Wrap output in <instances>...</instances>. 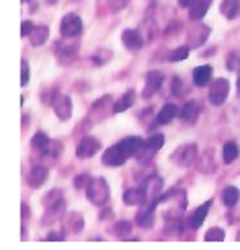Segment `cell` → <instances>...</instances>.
Listing matches in <instances>:
<instances>
[{
    "label": "cell",
    "instance_id": "6da1fadb",
    "mask_svg": "<svg viewBox=\"0 0 240 250\" xmlns=\"http://www.w3.org/2000/svg\"><path fill=\"white\" fill-rule=\"evenodd\" d=\"M142 140L140 138H125L119 144L111 146V148L103 154V162L107 166H121L128 162V158H131L133 154H138L142 148Z\"/></svg>",
    "mask_w": 240,
    "mask_h": 250
},
{
    "label": "cell",
    "instance_id": "7a4b0ae2",
    "mask_svg": "<svg viewBox=\"0 0 240 250\" xmlns=\"http://www.w3.org/2000/svg\"><path fill=\"white\" fill-rule=\"evenodd\" d=\"M87 197L90 203L95 205H105L109 199V185L105 179H92L87 187Z\"/></svg>",
    "mask_w": 240,
    "mask_h": 250
},
{
    "label": "cell",
    "instance_id": "3957f363",
    "mask_svg": "<svg viewBox=\"0 0 240 250\" xmlns=\"http://www.w3.org/2000/svg\"><path fill=\"white\" fill-rule=\"evenodd\" d=\"M162 187H164V183L160 176H148V181L142 187V191L146 195V205L148 207H154L162 199Z\"/></svg>",
    "mask_w": 240,
    "mask_h": 250
},
{
    "label": "cell",
    "instance_id": "277c9868",
    "mask_svg": "<svg viewBox=\"0 0 240 250\" xmlns=\"http://www.w3.org/2000/svg\"><path fill=\"white\" fill-rule=\"evenodd\" d=\"M197 146L195 144H185L181 146V148H176L173 154H171V158L175 164H181V166H191L195 160H197Z\"/></svg>",
    "mask_w": 240,
    "mask_h": 250
},
{
    "label": "cell",
    "instance_id": "5b68a950",
    "mask_svg": "<svg viewBox=\"0 0 240 250\" xmlns=\"http://www.w3.org/2000/svg\"><path fill=\"white\" fill-rule=\"evenodd\" d=\"M62 35H64L66 39L70 37H78L82 33V19L78 15H66L64 19H62Z\"/></svg>",
    "mask_w": 240,
    "mask_h": 250
},
{
    "label": "cell",
    "instance_id": "8992f818",
    "mask_svg": "<svg viewBox=\"0 0 240 250\" xmlns=\"http://www.w3.org/2000/svg\"><path fill=\"white\" fill-rule=\"evenodd\" d=\"M228 92H230V84H228V80L218 78V80H214V84L210 88V101L214 103V105H222V103L228 99Z\"/></svg>",
    "mask_w": 240,
    "mask_h": 250
},
{
    "label": "cell",
    "instance_id": "52a82bcc",
    "mask_svg": "<svg viewBox=\"0 0 240 250\" xmlns=\"http://www.w3.org/2000/svg\"><path fill=\"white\" fill-rule=\"evenodd\" d=\"M51 105H54V111H56V115L58 119L62 121H68L72 117V101L64 95H56V99L51 101Z\"/></svg>",
    "mask_w": 240,
    "mask_h": 250
},
{
    "label": "cell",
    "instance_id": "ba28073f",
    "mask_svg": "<svg viewBox=\"0 0 240 250\" xmlns=\"http://www.w3.org/2000/svg\"><path fill=\"white\" fill-rule=\"evenodd\" d=\"M101 150V142L95 140V138H85L80 140L78 148H76V156L78 158H92L97 152Z\"/></svg>",
    "mask_w": 240,
    "mask_h": 250
},
{
    "label": "cell",
    "instance_id": "9c48e42d",
    "mask_svg": "<svg viewBox=\"0 0 240 250\" xmlns=\"http://www.w3.org/2000/svg\"><path fill=\"white\" fill-rule=\"evenodd\" d=\"M207 37H210V27L197 25L189 31V35H187V43H189V47H199L207 41Z\"/></svg>",
    "mask_w": 240,
    "mask_h": 250
},
{
    "label": "cell",
    "instance_id": "30bf717a",
    "mask_svg": "<svg viewBox=\"0 0 240 250\" xmlns=\"http://www.w3.org/2000/svg\"><path fill=\"white\" fill-rule=\"evenodd\" d=\"M162 144H164V135H160V133H156V135H152V138L148 140V142H144L142 144V148H140V160H146L148 156H152L154 152H158L160 148H162Z\"/></svg>",
    "mask_w": 240,
    "mask_h": 250
},
{
    "label": "cell",
    "instance_id": "8fae6325",
    "mask_svg": "<svg viewBox=\"0 0 240 250\" xmlns=\"http://www.w3.org/2000/svg\"><path fill=\"white\" fill-rule=\"evenodd\" d=\"M121 41H123L125 49H130V51H138V49H142V45H144V39H142V35H140V31H135V29L123 31Z\"/></svg>",
    "mask_w": 240,
    "mask_h": 250
},
{
    "label": "cell",
    "instance_id": "7c38bea8",
    "mask_svg": "<svg viewBox=\"0 0 240 250\" xmlns=\"http://www.w3.org/2000/svg\"><path fill=\"white\" fill-rule=\"evenodd\" d=\"M162 74H158V72H152V74H148V78H146V86H144V97L148 99L152 95H156V92L160 90L162 86Z\"/></svg>",
    "mask_w": 240,
    "mask_h": 250
},
{
    "label": "cell",
    "instance_id": "4fadbf2b",
    "mask_svg": "<svg viewBox=\"0 0 240 250\" xmlns=\"http://www.w3.org/2000/svg\"><path fill=\"white\" fill-rule=\"evenodd\" d=\"M212 4V0H193V4L189 6V17L191 21H199L205 17L207 13V8H210Z\"/></svg>",
    "mask_w": 240,
    "mask_h": 250
},
{
    "label": "cell",
    "instance_id": "5bb4252c",
    "mask_svg": "<svg viewBox=\"0 0 240 250\" xmlns=\"http://www.w3.org/2000/svg\"><path fill=\"white\" fill-rule=\"evenodd\" d=\"M220 10L226 19H238L240 17V0H222Z\"/></svg>",
    "mask_w": 240,
    "mask_h": 250
},
{
    "label": "cell",
    "instance_id": "9a60e30c",
    "mask_svg": "<svg viewBox=\"0 0 240 250\" xmlns=\"http://www.w3.org/2000/svg\"><path fill=\"white\" fill-rule=\"evenodd\" d=\"M47 37H49V29H47L45 25H35L33 33L29 35V39H31V45H33V47L44 45L45 41H47Z\"/></svg>",
    "mask_w": 240,
    "mask_h": 250
},
{
    "label": "cell",
    "instance_id": "2e32d148",
    "mask_svg": "<svg viewBox=\"0 0 240 250\" xmlns=\"http://www.w3.org/2000/svg\"><path fill=\"white\" fill-rule=\"evenodd\" d=\"M125 205H146V195L142 189H128L123 193Z\"/></svg>",
    "mask_w": 240,
    "mask_h": 250
},
{
    "label": "cell",
    "instance_id": "e0dca14e",
    "mask_svg": "<svg viewBox=\"0 0 240 250\" xmlns=\"http://www.w3.org/2000/svg\"><path fill=\"white\" fill-rule=\"evenodd\" d=\"M197 117H199V105H197L195 101L185 103V107L181 109V119L187 123H193V121H197Z\"/></svg>",
    "mask_w": 240,
    "mask_h": 250
},
{
    "label": "cell",
    "instance_id": "ac0fdd59",
    "mask_svg": "<svg viewBox=\"0 0 240 250\" xmlns=\"http://www.w3.org/2000/svg\"><path fill=\"white\" fill-rule=\"evenodd\" d=\"M176 115H179V109H176L175 105H164L158 113V117H156V125H166L171 123Z\"/></svg>",
    "mask_w": 240,
    "mask_h": 250
},
{
    "label": "cell",
    "instance_id": "d6986e66",
    "mask_svg": "<svg viewBox=\"0 0 240 250\" xmlns=\"http://www.w3.org/2000/svg\"><path fill=\"white\" fill-rule=\"evenodd\" d=\"M212 78V68L210 66H197L193 70V82L197 86H205Z\"/></svg>",
    "mask_w": 240,
    "mask_h": 250
},
{
    "label": "cell",
    "instance_id": "ffe728a7",
    "mask_svg": "<svg viewBox=\"0 0 240 250\" xmlns=\"http://www.w3.org/2000/svg\"><path fill=\"white\" fill-rule=\"evenodd\" d=\"M207 211H210V203H203L201 207H197V209L193 211V215L189 217V226L193 228V230H197V228H199V226L203 224Z\"/></svg>",
    "mask_w": 240,
    "mask_h": 250
},
{
    "label": "cell",
    "instance_id": "44dd1931",
    "mask_svg": "<svg viewBox=\"0 0 240 250\" xmlns=\"http://www.w3.org/2000/svg\"><path fill=\"white\" fill-rule=\"evenodd\" d=\"M45 179H47V170L44 166H35V168L29 172V185L31 187H41L45 183Z\"/></svg>",
    "mask_w": 240,
    "mask_h": 250
},
{
    "label": "cell",
    "instance_id": "7402d4cb",
    "mask_svg": "<svg viewBox=\"0 0 240 250\" xmlns=\"http://www.w3.org/2000/svg\"><path fill=\"white\" fill-rule=\"evenodd\" d=\"M133 101H135L133 90H128V92H125V95H123L119 101L113 103V111H115V113H123L125 109H130V107L133 105Z\"/></svg>",
    "mask_w": 240,
    "mask_h": 250
},
{
    "label": "cell",
    "instance_id": "603a6c76",
    "mask_svg": "<svg viewBox=\"0 0 240 250\" xmlns=\"http://www.w3.org/2000/svg\"><path fill=\"white\" fill-rule=\"evenodd\" d=\"M135 224H138L140 228H152L154 224V211L152 207H144V209L135 215Z\"/></svg>",
    "mask_w": 240,
    "mask_h": 250
},
{
    "label": "cell",
    "instance_id": "cb8c5ba5",
    "mask_svg": "<svg viewBox=\"0 0 240 250\" xmlns=\"http://www.w3.org/2000/svg\"><path fill=\"white\" fill-rule=\"evenodd\" d=\"M238 199H240V193H238L236 187H228V189H224L222 201H224L226 207H234V205L238 203Z\"/></svg>",
    "mask_w": 240,
    "mask_h": 250
},
{
    "label": "cell",
    "instance_id": "d4e9b609",
    "mask_svg": "<svg viewBox=\"0 0 240 250\" xmlns=\"http://www.w3.org/2000/svg\"><path fill=\"white\" fill-rule=\"evenodd\" d=\"M236 158H238V146L234 142H228L224 146V162L226 164H232Z\"/></svg>",
    "mask_w": 240,
    "mask_h": 250
},
{
    "label": "cell",
    "instance_id": "484cf974",
    "mask_svg": "<svg viewBox=\"0 0 240 250\" xmlns=\"http://www.w3.org/2000/svg\"><path fill=\"white\" fill-rule=\"evenodd\" d=\"M131 228H133L131 222H119V224H115V228H113V234L119 236V238H128V236H131Z\"/></svg>",
    "mask_w": 240,
    "mask_h": 250
},
{
    "label": "cell",
    "instance_id": "4316f807",
    "mask_svg": "<svg viewBox=\"0 0 240 250\" xmlns=\"http://www.w3.org/2000/svg\"><path fill=\"white\" fill-rule=\"evenodd\" d=\"M76 54V45H64L58 49V56H60V62L64 64V62H70Z\"/></svg>",
    "mask_w": 240,
    "mask_h": 250
},
{
    "label": "cell",
    "instance_id": "83f0119b",
    "mask_svg": "<svg viewBox=\"0 0 240 250\" xmlns=\"http://www.w3.org/2000/svg\"><path fill=\"white\" fill-rule=\"evenodd\" d=\"M224 238H226V234H224L222 228H212V230L205 232V240L207 242H222Z\"/></svg>",
    "mask_w": 240,
    "mask_h": 250
},
{
    "label": "cell",
    "instance_id": "f1b7e54d",
    "mask_svg": "<svg viewBox=\"0 0 240 250\" xmlns=\"http://www.w3.org/2000/svg\"><path fill=\"white\" fill-rule=\"evenodd\" d=\"M187 56H189V45L176 47L175 51H171V56H169V62H183V60H187Z\"/></svg>",
    "mask_w": 240,
    "mask_h": 250
},
{
    "label": "cell",
    "instance_id": "f546056e",
    "mask_svg": "<svg viewBox=\"0 0 240 250\" xmlns=\"http://www.w3.org/2000/svg\"><path fill=\"white\" fill-rule=\"evenodd\" d=\"M31 142H33V148H35V150H39V152H45V148L49 146V140L45 138L44 133H35V135H33V140H31Z\"/></svg>",
    "mask_w": 240,
    "mask_h": 250
},
{
    "label": "cell",
    "instance_id": "4dcf8cb0",
    "mask_svg": "<svg viewBox=\"0 0 240 250\" xmlns=\"http://www.w3.org/2000/svg\"><path fill=\"white\" fill-rule=\"evenodd\" d=\"M226 68L228 70H234V72H240V51H234V54L228 56Z\"/></svg>",
    "mask_w": 240,
    "mask_h": 250
},
{
    "label": "cell",
    "instance_id": "1f68e13d",
    "mask_svg": "<svg viewBox=\"0 0 240 250\" xmlns=\"http://www.w3.org/2000/svg\"><path fill=\"white\" fill-rule=\"evenodd\" d=\"M88 183H90V179H88L87 174H78L76 181H74V187H76V189H87Z\"/></svg>",
    "mask_w": 240,
    "mask_h": 250
},
{
    "label": "cell",
    "instance_id": "d6a6232c",
    "mask_svg": "<svg viewBox=\"0 0 240 250\" xmlns=\"http://www.w3.org/2000/svg\"><path fill=\"white\" fill-rule=\"evenodd\" d=\"M29 82V66H27V62L23 60L21 62V84H27Z\"/></svg>",
    "mask_w": 240,
    "mask_h": 250
},
{
    "label": "cell",
    "instance_id": "836d02e7",
    "mask_svg": "<svg viewBox=\"0 0 240 250\" xmlns=\"http://www.w3.org/2000/svg\"><path fill=\"white\" fill-rule=\"evenodd\" d=\"M33 29H35V25L31 23V21H23V25H21V35H31L33 33Z\"/></svg>",
    "mask_w": 240,
    "mask_h": 250
},
{
    "label": "cell",
    "instance_id": "e575fe53",
    "mask_svg": "<svg viewBox=\"0 0 240 250\" xmlns=\"http://www.w3.org/2000/svg\"><path fill=\"white\" fill-rule=\"evenodd\" d=\"M109 58H111L109 51H101V54H97V56H95V64H107Z\"/></svg>",
    "mask_w": 240,
    "mask_h": 250
},
{
    "label": "cell",
    "instance_id": "d590c367",
    "mask_svg": "<svg viewBox=\"0 0 240 250\" xmlns=\"http://www.w3.org/2000/svg\"><path fill=\"white\" fill-rule=\"evenodd\" d=\"M181 88H183L181 80H179V78H175V80H173V95H181Z\"/></svg>",
    "mask_w": 240,
    "mask_h": 250
},
{
    "label": "cell",
    "instance_id": "8d00e7d4",
    "mask_svg": "<svg viewBox=\"0 0 240 250\" xmlns=\"http://www.w3.org/2000/svg\"><path fill=\"white\" fill-rule=\"evenodd\" d=\"M128 2H130V0H111V4L115 6V8H123L125 4H128Z\"/></svg>",
    "mask_w": 240,
    "mask_h": 250
},
{
    "label": "cell",
    "instance_id": "74e56055",
    "mask_svg": "<svg viewBox=\"0 0 240 250\" xmlns=\"http://www.w3.org/2000/svg\"><path fill=\"white\" fill-rule=\"evenodd\" d=\"M47 240H62V234L51 232V234H47Z\"/></svg>",
    "mask_w": 240,
    "mask_h": 250
},
{
    "label": "cell",
    "instance_id": "f35d334b",
    "mask_svg": "<svg viewBox=\"0 0 240 250\" xmlns=\"http://www.w3.org/2000/svg\"><path fill=\"white\" fill-rule=\"evenodd\" d=\"M179 4H181V6H185V8H189V6L193 4V0H179Z\"/></svg>",
    "mask_w": 240,
    "mask_h": 250
},
{
    "label": "cell",
    "instance_id": "ab89813d",
    "mask_svg": "<svg viewBox=\"0 0 240 250\" xmlns=\"http://www.w3.org/2000/svg\"><path fill=\"white\" fill-rule=\"evenodd\" d=\"M236 86H238V95H240V76H238V84Z\"/></svg>",
    "mask_w": 240,
    "mask_h": 250
},
{
    "label": "cell",
    "instance_id": "60d3db41",
    "mask_svg": "<svg viewBox=\"0 0 240 250\" xmlns=\"http://www.w3.org/2000/svg\"><path fill=\"white\" fill-rule=\"evenodd\" d=\"M236 238H238V240H240V232H238V236H236Z\"/></svg>",
    "mask_w": 240,
    "mask_h": 250
},
{
    "label": "cell",
    "instance_id": "b9f144b4",
    "mask_svg": "<svg viewBox=\"0 0 240 250\" xmlns=\"http://www.w3.org/2000/svg\"><path fill=\"white\" fill-rule=\"evenodd\" d=\"M25 2H29V0H25Z\"/></svg>",
    "mask_w": 240,
    "mask_h": 250
}]
</instances>
